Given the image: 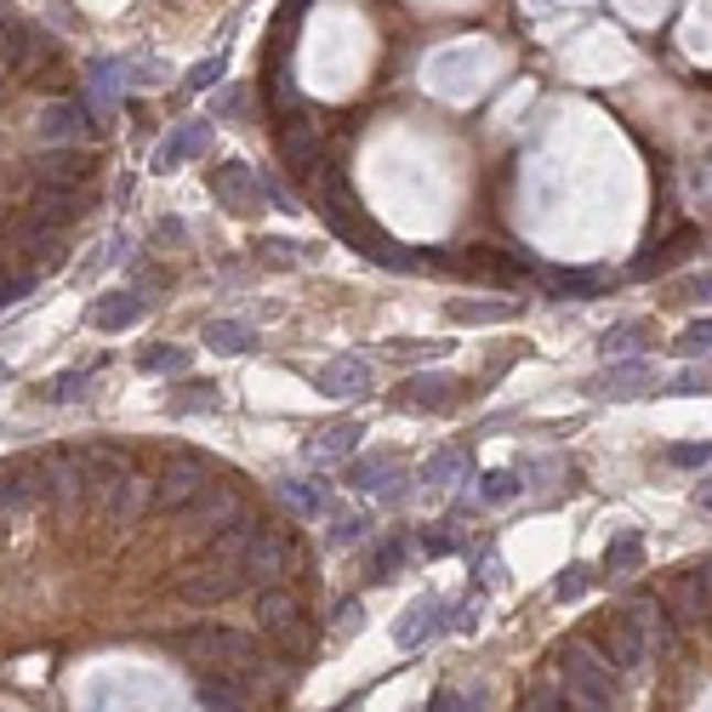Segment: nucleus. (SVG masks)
I'll return each instance as SVG.
<instances>
[{
    "label": "nucleus",
    "instance_id": "1",
    "mask_svg": "<svg viewBox=\"0 0 712 712\" xmlns=\"http://www.w3.org/2000/svg\"><path fill=\"white\" fill-rule=\"evenodd\" d=\"M564 706L570 712H609V661L593 650V644H564Z\"/></svg>",
    "mask_w": 712,
    "mask_h": 712
},
{
    "label": "nucleus",
    "instance_id": "2",
    "mask_svg": "<svg viewBox=\"0 0 712 712\" xmlns=\"http://www.w3.org/2000/svg\"><path fill=\"white\" fill-rule=\"evenodd\" d=\"M177 650L188 667H223V672H246L257 661V644L234 627H188L177 633Z\"/></svg>",
    "mask_w": 712,
    "mask_h": 712
},
{
    "label": "nucleus",
    "instance_id": "3",
    "mask_svg": "<svg viewBox=\"0 0 712 712\" xmlns=\"http://www.w3.org/2000/svg\"><path fill=\"white\" fill-rule=\"evenodd\" d=\"M212 485V462L206 456H172L154 479H149V501L165 507V514H177V507H188L199 490Z\"/></svg>",
    "mask_w": 712,
    "mask_h": 712
},
{
    "label": "nucleus",
    "instance_id": "4",
    "mask_svg": "<svg viewBox=\"0 0 712 712\" xmlns=\"http://www.w3.org/2000/svg\"><path fill=\"white\" fill-rule=\"evenodd\" d=\"M320 217L331 223L336 240H348V246H359V251H365L370 234H377V228L365 223V206L354 199V188H348V177H343V172L320 177Z\"/></svg>",
    "mask_w": 712,
    "mask_h": 712
},
{
    "label": "nucleus",
    "instance_id": "5",
    "mask_svg": "<svg viewBox=\"0 0 712 712\" xmlns=\"http://www.w3.org/2000/svg\"><path fill=\"white\" fill-rule=\"evenodd\" d=\"M35 485H41V501H52L57 514H75L86 501V467H80V456H41Z\"/></svg>",
    "mask_w": 712,
    "mask_h": 712
},
{
    "label": "nucleus",
    "instance_id": "6",
    "mask_svg": "<svg viewBox=\"0 0 712 712\" xmlns=\"http://www.w3.org/2000/svg\"><path fill=\"white\" fill-rule=\"evenodd\" d=\"M445 627H451V604L439 593H422V598L404 604V616L393 622V644H399V650H422V644L439 638Z\"/></svg>",
    "mask_w": 712,
    "mask_h": 712
},
{
    "label": "nucleus",
    "instance_id": "7",
    "mask_svg": "<svg viewBox=\"0 0 712 712\" xmlns=\"http://www.w3.org/2000/svg\"><path fill=\"white\" fill-rule=\"evenodd\" d=\"M86 206H91V194L86 188H35V199H29V212H23V223L29 228H52V234H63L69 223H80L86 217Z\"/></svg>",
    "mask_w": 712,
    "mask_h": 712
},
{
    "label": "nucleus",
    "instance_id": "8",
    "mask_svg": "<svg viewBox=\"0 0 712 712\" xmlns=\"http://www.w3.org/2000/svg\"><path fill=\"white\" fill-rule=\"evenodd\" d=\"M234 519H240V490H234V485H206V490H199L188 507H183V530L188 536H217L223 525H234Z\"/></svg>",
    "mask_w": 712,
    "mask_h": 712
},
{
    "label": "nucleus",
    "instance_id": "9",
    "mask_svg": "<svg viewBox=\"0 0 712 712\" xmlns=\"http://www.w3.org/2000/svg\"><path fill=\"white\" fill-rule=\"evenodd\" d=\"M291 553H296V541H291L285 530H268V525H257L251 548H246V559H240L246 582H257V587L280 582V575H285V564H291Z\"/></svg>",
    "mask_w": 712,
    "mask_h": 712
},
{
    "label": "nucleus",
    "instance_id": "10",
    "mask_svg": "<svg viewBox=\"0 0 712 712\" xmlns=\"http://www.w3.org/2000/svg\"><path fill=\"white\" fill-rule=\"evenodd\" d=\"M212 188H217V199H223V206H228L234 217H257V212L268 206V183L251 172L246 160H228L223 172L212 177Z\"/></svg>",
    "mask_w": 712,
    "mask_h": 712
},
{
    "label": "nucleus",
    "instance_id": "11",
    "mask_svg": "<svg viewBox=\"0 0 712 712\" xmlns=\"http://www.w3.org/2000/svg\"><path fill=\"white\" fill-rule=\"evenodd\" d=\"M393 404L399 411H451L456 404V377L451 370H417V377L399 382Z\"/></svg>",
    "mask_w": 712,
    "mask_h": 712
},
{
    "label": "nucleus",
    "instance_id": "12",
    "mask_svg": "<svg viewBox=\"0 0 712 712\" xmlns=\"http://www.w3.org/2000/svg\"><path fill=\"white\" fill-rule=\"evenodd\" d=\"M320 126L309 120V115H285V126H280V160H285V172L291 177H309L314 165H320Z\"/></svg>",
    "mask_w": 712,
    "mask_h": 712
},
{
    "label": "nucleus",
    "instance_id": "13",
    "mask_svg": "<svg viewBox=\"0 0 712 712\" xmlns=\"http://www.w3.org/2000/svg\"><path fill=\"white\" fill-rule=\"evenodd\" d=\"M240 587H246V570L240 564H223V559H212V564H199V570L183 575V598L188 604H223V598H234Z\"/></svg>",
    "mask_w": 712,
    "mask_h": 712
},
{
    "label": "nucleus",
    "instance_id": "14",
    "mask_svg": "<svg viewBox=\"0 0 712 712\" xmlns=\"http://www.w3.org/2000/svg\"><path fill=\"white\" fill-rule=\"evenodd\" d=\"M7 246L18 251V262H29V274H46V268L63 262V234H52V228H29L23 217L7 228Z\"/></svg>",
    "mask_w": 712,
    "mask_h": 712
},
{
    "label": "nucleus",
    "instance_id": "15",
    "mask_svg": "<svg viewBox=\"0 0 712 712\" xmlns=\"http://www.w3.org/2000/svg\"><path fill=\"white\" fill-rule=\"evenodd\" d=\"M650 388H656V365H650V359H616V365H609L604 377L593 382L598 399H644Z\"/></svg>",
    "mask_w": 712,
    "mask_h": 712
},
{
    "label": "nucleus",
    "instance_id": "16",
    "mask_svg": "<svg viewBox=\"0 0 712 712\" xmlns=\"http://www.w3.org/2000/svg\"><path fill=\"white\" fill-rule=\"evenodd\" d=\"M35 177H41L46 188H86V177H91V154L75 149V143H63V149H52V154L35 160Z\"/></svg>",
    "mask_w": 712,
    "mask_h": 712
},
{
    "label": "nucleus",
    "instance_id": "17",
    "mask_svg": "<svg viewBox=\"0 0 712 712\" xmlns=\"http://www.w3.org/2000/svg\"><path fill=\"white\" fill-rule=\"evenodd\" d=\"M320 393H331V399H365L370 393V365L359 359V354H336L331 365H320Z\"/></svg>",
    "mask_w": 712,
    "mask_h": 712
},
{
    "label": "nucleus",
    "instance_id": "18",
    "mask_svg": "<svg viewBox=\"0 0 712 712\" xmlns=\"http://www.w3.org/2000/svg\"><path fill=\"white\" fill-rule=\"evenodd\" d=\"M212 149V120H183L172 138H165L160 149H154V172H177L183 160H194V154H206Z\"/></svg>",
    "mask_w": 712,
    "mask_h": 712
},
{
    "label": "nucleus",
    "instance_id": "19",
    "mask_svg": "<svg viewBox=\"0 0 712 712\" xmlns=\"http://www.w3.org/2000/svg\"><path fill=\"white\" fill-rule=\"evenodd\" d=\"M257 622H262L268 633H274L280 644H302V638H309V627H302V604H296L291 593H280V587H268V593H262Z\"/></svg>",
    "mask_w": 712,
    "mask_h": 712
},
{
    "label": "nucleus",
    "instance_id": "20",
    "mask_svg": "<svg viewBox=\"0 0 712 712\" xmlns=\"http://www.w3.org/2000/svg\"><path fill=\"white\" fill-rule=\"evenodd\" d=\"M365 439V428L354 422V417H343V422H331V428H320L309 445H302V456H309L314 467H331V462H343V456H354V445Z\"/></svg>",
    "mask_w": 712,
    "mask_h": 712
},
{
    "label": "nucleus",
    "instance_id": "21",
    "mask_svg": "<svg viewBox=\"0 0 712 712\" xmlns=\"http://www.w3.org/2000/svg\"><path fill=\"white\" fill-rule=\"evenodd\" d=\"M149 314V296L143 291H115L104 302H91V325L97 331H126V325H138Z\"/></svg>",
    "mask_w": 712,
    "mask_h": 712
},
{
    "label": "nucleus",
    "instance_id": "22",
    "mask_svg": "<svg viewBox=\"0 0 712 712\" xmlns=\"http://www.w3.org/2000/svg\"><path fill=\"white\" fill-rule=\"evenodd\" d=\"M609 667H644V633L627 622V616H616V622H604V650H598Z\"/></svg>",
    "mask_w": 712,
    "mask_h": 712
},
{
    "label": "nucleus",
    "instance_id": "23",
    "mask_svg": "<svg viewBox=\"0 0 712 712\" xmlns=\"http://www.w3.org/2000/svg\"><path fill=\"white\" fill-rule=\"evenodd\" d=\"M280 501L296 519H320L331 514V479H280Z\"/></svg>",
    "mask_w": 712,
    "mask_h": 712
},
{
    "label": "nucleus",
    "instance_id": "24",
    "mask_svg": "<svg viewBox=\"0 0 712 712\" xmlns=\"http://www.w3.org/2000/svg\"><path fill=\"white\" fill-rule=\"evenodd\" d=\"M695 246H701V228H678L667 246H650V251H644V257L627 268V274H633V280H650V274H661V268H672L678 257H684V251H695Z\"/></svg>",
    "mask_w": 712,
    "mask_h": 712
},
{
    "label": "nucleus",
    "instance_id": "25",
    "mask_svg": "<svg viewBox=\"0 0 712 712\" xmlns=\"http://www.w3.org/2000/svg\"><path fill=\"white\" fill-rule=\"evenodd\" d=\"M41 131L52 143H75V138H86L91 131V109L80 104V97H69V104H52L46 115H41Z\"/></svg>",
    "mask_w": 712,
    "mask_h": 712
},
{
    "label": "nucleus",
    "instance_id": "26",
    "mask_svg": "<svg viewBox=\"0 0 712 712\" xmlns=\"http://www.w3.org/2000/svg\"><path fill=\"white\" fill-rule=\"evenodd\" d=\"M541 285H548L553 296H604V274H593V268H541Z\"/></svg>",
    "mask_w": 712,
    "mask_h": 712
},
{
    "label": "nucleus",
    "instance_id": "27",
    "mask_svg": "<svg viewBox=\"0 0 712 712\" xmlns=\"http://www.w3.org/2000/svg\"><path fill=\"white\" fill-rule=\"evenodd\" d=\"M473 467V456L462 451V445H451V451H433L428 462H422V485L428 490H451V485H462V473Z\"/></svg>",
    "mask_w": 712,
    "mask_h": 712
},
{
    "label": "nucleus",
    "instance_id": "28",
    "mask_svg": "<svg viewBox=\"0 0 712 712\" xmlns=\"http://www.w3.org/2000/svg\"><path fill=\"white\" fill-rule=\"evenodd\" d=\"M199 343H206L212 354H251L257 348V331L246 320H212L206 331H199Z\"/></svg>",
    "mask_w": 712,
    "mask_h": 712
},
{
    "label": "nucleus",
    "instance_id": "29",
    "mask_svg": "<svg viewBox=\"0 0 712 712\" xmlns=\"http://www.w3.org/2000/svg\"><path fill=\"white\" fill-rule=\"evenodd\" d=\"M519 309H525V302H473V296L445 302V314H451L456 325H501V320H514Z\"/></svg>",
    "mask_w": 712,
    "mask_h": 712
},
{
    "label": "nucleus",
    "instance_id": "30",
    "mask_svg": "<svg viewBox=\"0 0 712 712\" xmlns=\"http://www.w3.org/2000/svg\"><path fill=\"white\" fill-rule=\"evenodd\" d=\"M41 57V41H35V29L29 23H18V18H7L0 23V63H18V69H29V63Z\"/></svg>",
    "mask_w": 712,
    "mask_h": 712
},
{
    "label": "nucleus",
    "instance_id": "31",
    "mask_svg": "<svg viewBox=\"0 0 712 712\" xmlns=\"http://www.w3.org/2000/svg\"><path fill=\"white\" fill-rule=\"evenodd\" d=\"M138 370H143V377H183V370H188V348L149 343V348H138Z\"/></svg>",
    "mask_w": 712,
    "mask_h": 712
},
{
    "label": "nucleus",
    "instance_id": "32",
    "mask_svg": "<svg viewBox=\"0 0 712 712\" xmlns=\"http://www.w3.org/2000/svg\"><path fill=\"white\" fill-rule=\"evenodd\" d=\"M109 501V514L120 519V525H131V519H138L143 514V507H149V479H138V473H126V479L104 496Z\"/></svg>",
    "mask_w": 712,
    "mask_h": 712
},
{
    "label": "nucleus",
    "instance_id": "33",
    "mask_svg": "<svg viewBox=\"0 0 712 712\" xmlns=\"http://www.w3.org/2000/svg\"><path fill=\"white\" fill-rule=\"evenodd\" d=\"M172 411H177V417H194V411L217 417V411H223V388H217V382H188V388H177Z\"/></svg>",
    "mask_w": 712,
    "mask_h": 712
},
{
    "label": "nucleus",
    "instance_id": "34",
    "mask_svg": "<svg viewBox=\"0 0 712 712\" xmlns=\"http://www.w3.org/2000/svg\"><path fill=\"white\" fill-rule=\"evenodd\" d=\"M644 343H650V325H644V320H627V325H609L604 336H598V354L609 359V354H633V348H644Z\"/></svg>",
    "mask_w": 712,
    "mask_h": 712
},
{
    "label": "nucleus",
    "instance_id": "35",
    "mask_svg": "<svg viewBox=\"0 0 712 712\" xmlns=\"http://www.w3.org/2000/svg\"><path fill=\"white\" fill-rule=\"evenodd\" d=\"M519 490H525V473L519 467H496V473H485V479H479V496H473V501L496 507V501H514Z\"/></svg>",
    "mask_w": 712,
    "mask_h": 712
},
{
    "label": "nucleus",
    "instance_id": "36",
    "mask_svg": "<svg viewBox=\"0 0 712 712\" xmlns=\"http://www.w3.org/2000/svg\"><path fill=\"white\" fill-rule=\"evenodd\" d=\"M638 559H644V536H638V530H622V536L604 548V570H609V575L638 570Z\"/></svg>",
    "mask_w": 712,
    "mask_h": 712
},
{
    "label": "nucleus",
    "instance_id": "37",
    "mask_svg": "<svg viewBox=\"0 0 712 712\" xmlns=\"http://www.w3.org/2000/svg\"><path fill=\"white\" fill-rule=\"evenodd\" d=\"M86 80H91L97 97H109V104H115L120 86H126V63H120V57H91V63H86Z\"/></svg>",
    "mask_w": 712,
    "mask_h": 712
},
{
    "label": "nucleus",
    "instance_id": "38",
    "mask_svg": "<svg viewBox=\"0 0 712 712\" xmlns=\"http://www.w3.org/2000/svg\"><path fill=\"white\" fill-rule=\"evenodd\" d=\"M678 616H684V622H706V564L678 582Z\"/></svg>",
    "mask_w": 712,
    "mask_h": 712
},
{
    "label": "nucleus",
    "instance_id": "39",
    "mask_svg": "<svg viewBox=\"0 0 712 712\" xmlns=\"http://www.w3.org/2000/svg\"><path fill=\"white\" fill-rule=\"evenodd\" d=\"M194 701L206 706V712H240V695H234V684H223V678H212V672L194 678Z\"/></svg>",
    "mask_w": 712,
    "mask_h": 712
},
{
    "label": "nucleus",
    "instance_id": "40",
    "mask_svg": "<svg viewBox=\"0 0 712 712\" xmlns=\"http://www.w3.org/2000/svg\"><path fill=\"white\" fill-rule=\"evenodd\" d=\"M86 388H91V370H63V377H52L41 393L52 404H75V399H86Z\"/></svg>",
    "mask_w": 712,
    "mask_h": 712
},
{
    "label": "nucleus",
    "instance_id": "41",
    "mask_svg": "<svg viewBox=\"0 0 712 712\" xmlns=\"http://www.w3.org/2000/svg\"><path fill=\"white\" fill-rule=\"evenodd\" d=\"M370 530V514H331V548H354V541H365Z\"/></svg>",
    "mask_w": 712,
    "mask_h": 712
},
{
    "label": "nucleus",
    "instance_id": "42",
    "mask_svg": "<svg viewBox=\"0 0 712 712\" xmlns=\"http://www.w3.org/2000/svg\"><path fill=\"white\" fill-rule=\"evenodd\" d=\"M587 587H593V570H587V564H564V575L553 582V598H559V604H575Z\"/></svg>",
    "mask_w": 712,
    "mask_h": 712
},
{
    "label": "nucleus",
    "instance_id": "43",
    "mask_svg": "<svg viewBox=\"0 0 712 712\" xmlns=\"http://www.w3.org/2000/svg\"><path fill=\"white\" fill-rule=\"evenodd\" d=\"M706 343H712V325H706V320H695V325L678 331L672 354H678V359H706Z\"/></svg>",
    "mask_w": 712,
    "mask_h": 712
},
{
    "label": "nucleus",
    "instance_id": "44",
    "mask_svg": "<svg viewBox=\"0 0 712 712\" xmlns=\"http://www.w3.org/2000/svg\"><path fill=\"white\" fill-rule=\"evenodd\" d=\"M257 257H262L268 268H291V262L309 257V246H296V240H257Z\"/></svg>",
    "mask_w": 712,
    "mask_h": 712
},
{
    "label": "nucleus",
    "instance_id": "45",
    "mask_svg": "<svg viewBox=\"0 0 712 712\" xmlns=\"http://www.w3.org/2000/svg\"><path fill=\"white\" fill-rule=\"evenodd\" d=\"M667 393H678V399H695V393H706V359H690L678 377L667 382Z\"/></svg>",
    "mask_w": 712,
    "mask_h": 712
},
{
    "label": "nucleus",
    "instance_id": "46",
    "mask_svg": "<svg viewBox=\"0 0 712 712\" xmlns=\"http://www.w3.org/2000/svg\"><path fill=\"white\" fill-rule=\"evenodd\" d=\"M393 473V462H382V456H365V462H354L348 467V485H359V490H377L382 479Z\"/></svg>",
    "mask_w": 712,
    "mask_h": 712
},
{
    "label": "nucleus",
    "instance_id": "47",
    "mask_svg": "<svg viewBox=\"0 0 712 712\" xmlns=\"http://www.w3.org/2000/svg\"><path fill=\"white\" fill-rule=\"evenodd\" d=\"M35 291V274H18V268L0 257V309H7V302H18V296H29Z\"/></svg>",
    "mask_w": 712,
    "mask_h": 712
},
{
    "label": "nucleus",
    "instance_id": "48",
    "mask_svg": "<svg viewBox=\"0 0 712 712\" xmlns=\"http://www.w3.org/2000/svg\"><path fill=\"white\" fill-rule=\"evenodd\" d=\"M456 548H462V536H456V525H451V519H445V525H433V530L422 536V553H428V559H445V553H456Z\"/></svg>",
    "mask_w": 712,
    "mask_h": 712
},
{
    "label": "nucleus",
    "instance_id": "49",
    "mask_svg": "<svg viewBox=\"0 0 712 712\" xmlns=\"http://www.w3.org/2000/svg\"><path fill=\"white\" fill-rule=\"evenodd\" d=\"M404 553H411V548H404V536H393L388 548L377 553V564H370V575H377V582H393V575H399V564H404Z\"/></svg>",
    "mask_w": 712,
    "mask_h": 712
},
{
    "label": "nucleus",
    "instance_id": "50",
    "mask_svg": "<svg viewBox=\"0 0 712 712\" xmlns=\"http://www.w3.org/2000/svg\"><path fill=\"white\" fill-rule=\"evenodd\" d=\"M217 115H246V120H251V115H257V91H251V86H228V91L217 97Z\"/></svg>",
    "mask_w": 712,
    "mask_h": 712
},
{
    "label": "nucleus",
    "instance_id": "51",
    "mask_svg": "<svg viewBox=\"0 0 712 712\" xmlns=\"http://www.w3.org/2000/svg\"><path fill=\"white\" fill-rule=\"evenodd\" d=\"M382 354L399 359V365H417V359H439V354H445V343H388Z\"/></svg>",
    "mask_w": 712,
    "mask_h": 712
},
{
    "label": "nucleus",
    "instance_id": "52",
    "mask_svg": "<svg viewBox=\"0 0 712 712\" xmlns=\"http://www.w3.org/2000/svg\"><path fill=\"white\" fill-rule=\"evenodd\" d=\"M479 616H485V598L467 593V598L451 609V627H456V633H473V627H479Z\"/></svg>",
    "mask_w": 712,
    "mask_h": 712
},
{
    "label": "nucleus",
    "instance_id": "53",
    "mask_svg": "<svg viewBox=\"0 0 712 712\" xmlns=\"http://www.w3.org/2000/svg\"><path fill=\"white\" fill-rule=\"evenodd\" d=\"M525 712H564V695H559L553 684H536V690L525 695Z\"/></svg>",
    "mask_w": 712,
    "mask_h": 712
},
{
    "label": "nucleus",
    "instance_id": "54",
    "mask_svg": "<svg viewBox=\"0 0 712 712\" xmlns=\"http://www.w3.org/2000/svg\"><path fill=\"white\" fill-rule=\"evenodd\" d=\"M217 75H223V57L194 63V69H188V91H206V86H217Z\"/></svg>",
    "mask_w": 712,
    "mask_h": 712
},
{
    "label": "nucleus",
    "instance_id": "55",
    "mask_svg": "<svg viewBox=\"0 0 712 712\" xmlns=\"http://www.w3.org/2000/svg\"><path fill=\"white\" fill-rule=\"evenodd\" d=\"M377 496H382V501H388V507H399V501H404V496H411V479H404V473H388V479H382V485H377Z\"/></svg>",
    "mask_w": 712,
    "mask_h": 712
},
{
    "label": "nucleus",
    "instance_id": "56",
    "mask_svg": "<svg viewBox=\"0 0 712 712\" xmlns=\"http://www.w3.org/2000/svg\"><path fill=\"white\" fill-rule=\"evenodd\" d=\"M667 462H672V467H706V445H672Z\"/></svg>",
    "mask_w": 712,
    "mask_h": 712
},
{
    "label": "nucleus",
    "instance_id": "57",
    "mask_svg": "<svg viewBox=\"0 0 712 712\" xmlns=\"http://www.w3.org/2000/svg\"><path fill=\"white\" fill-rule=\"evenodd\" d=\"M428 712H473V701H467V695H456V690H439V695L428 701Z\"/></svg>",
    "mask_w": 712,
    "mask_h": 712
},
{
    "label": "nucleus",
    "instance_id": "58",
    "mask_svg": "<svg viewBox=\"0 0 712 712\" xmlns=\"http://www.w3.org/2000/svg\"><path fill=\"white\" fill-rule=\"evenodd\" d=\"M359 622H365V604H359V598H348L343 609H336V627H343V633H354Z\"/></svg>",
    "mask_w": 712,
    "mask_h": 712
},
{
    "label": "nucleus",
    "instance_id": "59",
    "mask_svg": "<svg viewBox=\"0 0 712 712\" xmlns=\"http://www.w3.org/2000/svg\"><path fill=\"white\" fill-rule=\"evenodd\" d=\"M336 712H359V701H343V706H336Z\"/></svg>",
    "mask_w": 712,
    "mask_h": 712
},
{
    "label": "nucleus",
    "instance_id": "60",
    "mask_svg": "<svg viewBox=\"0 0 712 712\" xmlns=\"http://www.w3.org/2000/svg\"><path fill=\"white\" fill-rule=\"evenodd\" d=\"M0 97H7V80H0Z\"/></svg>",
    "mask_w": 712,
    "mask_h": 712
},
{
    "label": "nucleus",
    "instance_id": "61",
    "mask_svg": "<svg viewBox=\"0 0 712 712\" xmlns=\"http://www.w3.org/2000/svg\"><path fill=\"white\" fill-rule=\"evenodd\" d=\"M0 377H7V365H0Z\"/></svg>",
    "mask_w": 712,
    "mask_h": 712
}]
</instances>
